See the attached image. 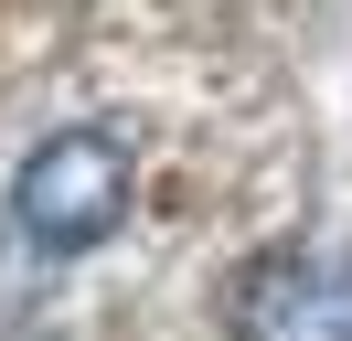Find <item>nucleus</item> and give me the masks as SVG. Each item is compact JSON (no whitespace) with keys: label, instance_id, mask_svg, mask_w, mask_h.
<instances>
[{"label":"nucleus","instance_id":"f257e3e1","mask_svg":"<svg viewBox=\"0 0 352 341\" xmlns=\"http://www.w3.org/2000/svg\"><path fill=\"white\" fill-rule=\"evenodd\" d=\"M129 192H139V160H129V128L86 118V128H54L22 170H11V234L32 256H86L129 224Z\"/></svg>","mask_w":352,"mask_h":341},{"label":"nucleus","instance_id":"f03ea898","mask_svg":"<svg viewBox=\"0 0 352 341\" xmlns=\"http://www.w3.org/2000/svg\"><path fill=\"white\" fill-rule=\"evenodd\" d=\"M224 341H352V245H267L224 277Z\"/></svg>","mask_w":352,"mask_h":341}]
</instances>
